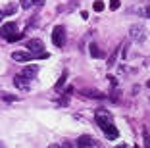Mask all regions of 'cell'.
<instances>
[{"mask_svg":"<svg viewBox=\"0 0 150 148\" xmlns=\"http://www.w3.org/2000/svg\"><path fill=\"white\" fill-rule=\"evenodd\" d=\"M131 37L135 40H144L146 39V29L142 25H133L131 27Z\"/></svg>","mask_w":150,"mask_h":148,"instance_id":"5b68a950","label":"cell"},{"mask_svg":"<svg viewBox=\"0 0 150 148\" xmlns=\"http://www.w3.org/2000/svg\"><path fill=\"white\" fill-rule=\"evenodd\" d=\"M146 85H148V87H150V81H148V83H146Z\"/></svg>","mask_w":150,"mask_h":148,"instance_id":"d4e9b609","label":"cell"},{"mask_svg":"<svg viewBox=\"0 0 150 148\" xmlns=\"http://www.w3.org/2000/svg\"><path fill=\"white\" fill-rule=\"evenodd\" d=\"M102 131H104V135H106V137H108L110 140H114V139H117V137H119V131H117V127H115L114 123H110V125H106V127H104Z\"/></svg>","mask_w":150,"mask_h":148,"instance_id":"9c48e42d","label":"cell"},{"mask_svg":"<svg viewBox=\"0 0 150 148\" xmlns=\"http://www.w3.org/2000/svg\"><path fill=\"white\" fill-rule=\"evenodd\" d=\"M48 148H62V144H50Z\"/></svg>","mask_w":150,"mask_h":148,"instance_id":"7402d4cb","label":"cell"},{"mask_svg":"<svg viewBox=\"0 0 150 148\" xmlns=\"http://www.w3.org/2000/svg\"><path fill=\"white\" fill-rule=\"evenodd\" d=\"M94 119H96V123H98L100 129H104L106 125L112 123V115H110V112H106V110H98V112L94 113Z\"/></svg>","mask_w":150,"mask_h":148,"instance_id":"3957f363","label":"cell"},{"mask_svg":"<svg viewBox=\"0 0 150 148\" xmlns=\"http://www.w3.org/2000/svg\"><path fill=\"white\" fill-rule=\"evenodd\" d=\"M119 4H121L119 0H110V10H117V8H119Z\"/></svg>","mask_w":150,"mask_h":148,"instance_id":"d6986e66","label":"cell"},{"mask_svg":"<svg viewBox=\"0 0 150 148\" xmlns=\"http://www.w3.org/2000/svg\"><path fill=\"white\" fill-rule=\"evenodd\" d=\"M85 96H91V98H104V94L98 91H94V89H91V91H85Z\"/></svg>","mask_w":150,"mask_h":148,"instance_id":"7c38bea8","label":"cell"},{"mask_svg":"<svg viewBox=\"0 0 150 148\" xmlns=\"http://www.w3.org/2000/svg\"><path fill=\"white\" fill-rule=\"evenodd\" d=\"M44 4V0H21V8L31 10V8H39Z\"/></svg>","mask_w":150,"mask_h":148,"instance_id":"30bf717a","label":"cell"},{"mask_svg":"<svg viewBox=\"0 0 150 148\" xmlns=\"http://www.w3.org/2000/svg\"><path fill=\"white\" fill-rule=\"evenodd\" d=\"M88 48H91V54H93V58H102V52L98 50V46H96V44H91Z\"/></svg>","mask_w":150,"mask_h":148,"instance_id":"5bb4252c","label":"cell"},{"mask_svg":"<svg viewBox=\"0 0 150 148\" xmlns=\"http://www.w3.org/2000/svg\"><path fill=\"white\" fill-rule=\"evenodd\" d=\"M12 60L13 62H31V60H35V54H31V52H12Z\"/></svg>","mask_w":150,"mask_h":148,"instance_id":"52a82bcc","label":"cell"},{"mask_svg":"<svg viewBox=\"0 0 150 148\" xmlns=\"http://www.w3.org/2000/svg\"><path fill=\"white\" fill-rule=\"evenodd\" d=\"M52 42L56 44V46H64V44H66V29H64L62 25L54 27V31H52Z\"/></svg>","mask_w":150,"mask_h":148,"instance_id":"7a4b0ae2","label":"cell"},{"mask_svg":"<svg viewBox=\"0 0 150 148\" xmlns=\"http://www.w3.org/2000/svg\"><path fill=\"white\" fill-rule=\"evenodd\" d=\"M2 18H4V13H2V12H0V21H2Z\"/></svg>","mask_w":150,"mask_h":148,"instance_id":"cb8c5ba5","label":"cell"},{"mask_svg":"<svg viewBox=\"0 0 150 148\" xmlns=\"http://www.w3.org/2000/svg\"><path fill=\"white\" fill-rule=\"evenodd\" d=\"M2 98H4L6 102H16V100H18V96H13V94H12V96H10V94H4Z\"/></svg>","mask_w":150,"mask_h":148,"instance_id":"ffe728a7","label":"cell"},{"mask_svg":"<svg viewBox=\"0 0 150 148\" xmlns=\"http://www.w3.org/2000/svg\"><path fill=\"white\" fill-rule=\"evenodd\" d=\"M66 79H67V71H64L62 73V77H60V81H58V85H56V89H60L64 83H66Z\"/></svg>","mask_w":150,"mask_h":148,"instance_id":"ac0fdd59","label":"cell"},{"mask_svg":"<svg viewBox=\"0 0 150 148\" xmlns=\"http://www.w3.org/2000/svg\"><path fill=\"white\" fill-rule=\"evenodd\" d=\"M144 146L150 148V135H144Z\"/></svg>","mask_w":150,"mask_h":148,"instance_id":"44dd1931","label":"cell"},{"mask_svg":"<svg viewBox=\"0 0 150 148\" xmlns=\"http://www.w3.org/2000/svg\"><path fill=\"white\" fill-rule=\"evenodd\" d=\"M148 2H150V0H148Z\"/></svg>","mask_w":150,"mask_h":148,"instance_id":"484cf974","label":"cell"},{"mask_svg":"<svg viewBox=\"0 0 150 148\" xmlns=\"http://www.w3.org/2000/svg\"><path fill=\"white\" fill-rule=\"evenodd\" d=\"M29 83H31V81H29V79H25L21 73L16 75V79H13V85H16L19 91H27V89H29Z\"/></svg>","mask_w":150,"mask_h":148,"instance_id":"ba28073f","label":"cell"},{"mask_svg":"<svg viewBox=\"0 0 150 148\" xmlns=\"http://www.w3.org/2000/svg\"><path fill=\"white\" fill-rule=\"evenodd\" d=\"M16 10H18V6H16V4H8L2 13H4V16H12V13H16Z\"/></svg>","mask_w":150,"mask_h":148,"instance_id":"4fadbf2b","label":"cell"},{"mask_svg":"<svg viewBox=\"0 0 150 148\" xmlns=\"http://www.w3.org/2000/svg\"><path fill=\"white\" fill-rule=\"evenodd\" d=\"M139 12H141L142 16H144V18H150V2H148V4L144 6V8H141V10H139Z\"/></svg>","mask_w":150,"mask_h":148,"instance_id":"e0dca14e","label":"cell"},{"mask_svg":"<svg viewBox=\"0 0 150 148\" xmlns=\"http://www.w3.org/2000/svg\"><path fill=\"white\" fill-rule=\"evenodd\" d=\"M117 54H119V48H115L114 50V54L110 56V60H108V67H112V65L115 64V58H117Z\"/></svg>","mask_w":150,"mask_h":148,"instance_id":"9a60e30c","label":"cell"},{"mask_svg":"<svg viewBox=\"0 0 150 148\" xmlns=\"http://www.w3.org/2000/svg\"><path fill=\"white\" fill-rule=\"evenodd\" d=\"M37 73H39V65H25L23 71H21V75L25 79H29V81H33L37 77Z\"/></svg>","mask_w":150,"mask_h":148,"instance_id":"8992f818","label":"cell"},{"mask_svg":"<svg viewBox=\"0 0 150 148\" xmlns=\"http://www.w3.org/2000/svg\"><path fill=\"white\" fill-rule=\"evenodd\" d=\"M93 10H94V12H102V10H104V2H100V0H96V2L93 4Z\"/></svg>","mask_w":150,"mask_h":148,"instance_id":"2e32d148","label":"cell"},{"mask_svg":"<svg viewBox=\"0 0 150 148\" xmlns=\"http://www.w3.org/2000/svg\"><path fill=\"white\" fill-rule=\"evenodd\" d=\"M93 144H94V140L91 139L88 135H83V137L77 139V146H79V148H87V146H93Z\"/></svg>","mask_w":150,"mask_h":148,"instance_id":"8fae6325","label":"cell"},{"mask_svg":"<svg viewBox=\"0 0 150 148\" xmlns=\"http://www.w3.org/2000/svg\"><path fill=\"white\" fill-rule=\"evenodd\" d=\"M27 50L31 54H42L44 52V44H42V40L40 39H31V40H27Z\"/></svg>","mask_w":150,"mask_h":148,"instance_id":"277c9868","label":"cell"},{"mask_svg":"<svg viewBox=\"0 0 150 148\" xmlns=\"http://www.w3.org/2000/svg\"><path fill=\"white\" fill-rule=\"evenodd\" d=\"M115 148H129L127 144H119V146H115Z\"/></svg>","mask_w":150,"mask_h":148,"instance_id":"603a6c76","label":"cell"},{"mask_svg":"<svg viewBox=\"0 0 150 148\" xmlns=\"http://www.w3.org/2000/svg\"><path fill=\"white\" fill-rule=\"evenodd\" d=\"M0 35H2V39H6L8 42H13V40H19L21 39V33L18 31V25L13 21H8V23H4V25L0 27Z\"/></svg>","mask_w":150,"mask_h":148,"instance_id":"6da1fadb","label":"cell"}]
</instances>
